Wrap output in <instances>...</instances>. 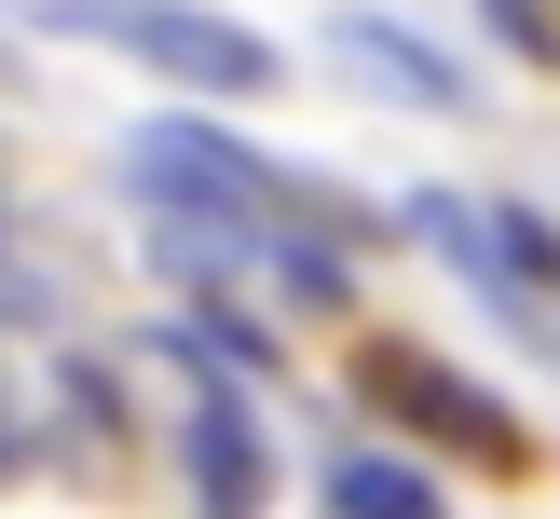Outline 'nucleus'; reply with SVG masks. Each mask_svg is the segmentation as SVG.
Returning <instances> with one entry per match:
<instances>
[{
  "label": "nucleus",
  "instance_id": "f257e3e1",
  "mask_svg": "<svg viewBox=\"0 0 560 519\" xmlns=\"http://www.w3.org/2000/svg\"><path fill=\"white\" fill-rule=\"evenodd\" d=\"M14 14L69 27V42H109V55H137V69L191 82V96H273V82H288V55H273L260 27L191 14V0H14Z\"/></svg>",
  "mask_w": 560,
  "mask_h": 519
},
{
  "label": "nucleus",
  "instance_id": "f03ea898",
  "mask_svg": "<svg viewBox=\"0 0 560 519\" xmlns=\"http://www.w3.org/2000/svg\"><path fill=\"white\" fill-rule=\"evenodd\" d=\"M124 178L151 191V205H178V219H233V233H288V205H315V178L260 164L246 137H219V123H137Z\"/></svg>",
  "mask_w": 560,
  "mask_h": 519
},
{
  "label": "nucleus",
  "instance_id": "7ed1b4c3",
  "mask_svg": "<svg viewBox=\"0 0 560 519\" xmlns=\"http://www.w3.org/2000/svg\"><path fill=\"white\" fill-rule=\"evenodd\" d=\"M273 506V451H260V410L233 382H191V519H260Z\"/></svg>",
  "mask_w": 560,
  "mask_h": 519
},
{
  "label": "nucleus",
  "instance_id": "20e7f679",
  "mask_svg": "<svg viewBox=\"0 0 560 519\" xmlns=\"http://www.w3.org/2000/svg\"><path fill=\"white\" fill-rule=\"evenodd\" d=\"M328 55H342L370 96H397V109H465V96H479V82H465L438 42H410L397 14H342V27H328Z\"/></svg>",
  "mask_w": 560,
  "mask_h": 519
},
{
  "label": "nucleus",
  "instance_id": "39448f33",
  "mask_svg": "<svg viewBox=\"0 0 560 519\" xmlns=\"http://www.w3.org/2000/svg\"><path fill=\"white\" fill-rule=\"evenodd\" d=\"M383 397H397V410H424V424L452 437V451H479V464H520V424L479 397V382H452L438 355H383Z\"/></svg>",
  "mask_w": 560,
  "mask_h": 519
},
{
  "label": "nucleus",
  "instance_id": "423d86ee",
  "mask_svg": "<svg viewBox=\"0 0 560 519\" xmlns=\"http://www.w3.org/2000/svg\"><path fill=\"white\" fill-rule=\"evenodd\" d=\"M328 519H452V506H438L424 464H397V451H342V464H328Z\"/></svg>",
  "mask_w": 560,
  "mask_h": 519
},
{
  "label": "nucleus",
  "instance_id": "0eeeda50",
  "mask_svg": "<svg viewBox=\"0 0 560 519\" xmlns=\"http://www.w3.org/2000/svg\"><path fill=\"white\" fill-rule=\"evenodd\" d=\"M14 464H27V424H14V410H0V479H14Z\"/></svg>",
  "mask_w": 560,
  "mask_h": 519
},
{
  "label": "nucleus",
  "instance_id": "6e6552de",
  "mask_svg": "<svg viewBox=\"0 0 560 519\" xmlns=\"http://www.w3.org/2000/svg\"><path fill=\"white\" fill-rule=\"evenodd\" d=\"M0 82H14V42H0Z\"/></svg>",
  "mask_w": 560,
  "mask_h": 519
}]
</instances>
